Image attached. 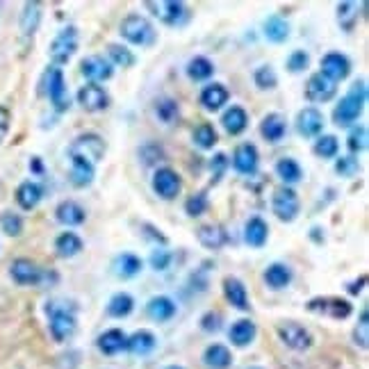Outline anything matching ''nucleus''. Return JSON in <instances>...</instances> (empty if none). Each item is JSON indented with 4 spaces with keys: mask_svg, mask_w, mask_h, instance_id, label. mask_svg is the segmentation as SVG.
I'll list each match as a JSON object with an SVG mask.
<instances>
[{
    "mask_svg": "<svg viewBox=\"0 0 369 369\" xmlns=\"http://www.w3.org/2000/svg\"><path fill=\"white\" fill-rule=\"evenodd\" d=\"M210 208V199L206 192H196L192 194V196L184 201V212H187V217H203Z\"/></svg>",
    "mask_w": 369,
    "mask_h": 369,
    "instance_id": "09e8293b",
    "label": "nucleus"
},
{
    "mask_svg": "<svg viewBox=\"0 0 369 369\" xmlns=\"http://www.w3.org/2000/svg\"><path fill=\"white\" fill-rule=\"evenodd\" d=\"M306 310L312 315H321V317H330L335 321L349 319L354 312L351 301H347L342 297H315L306 303Z\"/></svg>",
    "mask_w": 369,
    "mask_h": 369,
    "instance_id": "6e6552de",
    "label": "nucleus"
},
{
    "mask_svg": "<svg viewBox=\"0 0 369 369\" xmlns=\"http://www.w3.org/2000/svg\"><path fill=\"white\" fill-rule=\"evenodd\" d=\"M71 160V171H69V182L73 187L85 189L89 187L96 178V164H91L85 158H69Z\"/></svg>",
    "mask_w": 369,
    "mask_h": 369,
    "instance_id": "5701e85b",
    "label": "nucleus"
},
{
    "mask_svg": "<svg viewBox=\"0 0 369 369\" xmlns=\"http://www.w3.org/2000/svg\"><path fill=\"white\" fill-rule=\"evenodd\" d=\"M82 248H85V242H82V237L73 233V230H64V233L55 237V253L64 257V260L80 255Z\"/></svg>",
    "mask_w": 369,
    "mask_h": 369,
    "instance_id": "7c9ffc66",
    "label": "nucleus"
},
{
    "mask_svg": "<svg viewBox=\"0 0 369 369\" xmlns=\"http://www.w3.org/2000/svg\"><path fill=\"white\" fill-rule=\"evenodd\" d=\"M260 135L269 144H279L283 137L288 135V121H285V116L279 112H269L260 121Z\"/></svg>",
    "mask_w": 369,
    "mask_h": 369,
    "instance_id": "c85d7f7f",
    "label": "nucleus"
},
{
    "mask_svg": "<svg viewBox=\"0 0 369 369\" xmlns=\"http://www.w3.org/2000/svg\"><path fill=\"white\" fill-rule=\"evenodd\" d=\"M257 335V326L253 324L251 319H237L233 326L228 330V337H230V344H235L239 349L248 347L255 340Z\"/></svg>",
    "mask_w": 369,
    "mask_h": 369,
    "instance_id": "f704fd0d",
    "label": "nucleus"
},
{
    "mask_svg": "<svg viewBox=\"0 0 369 369\" xmlns=\"http://www.w3.org/2000/svg\"><path fill=\"white\" fill-rule=\"evenodd\" d=\"M133 310H135V299L133 294L128 292H116L112 294V299L107 301V315L114 319H123L128 315H133Z\"/></svg>",
    "mask_w": 369,
    "mask_h": 369,
    "instance_id": "4c0bfd02",
    "label": "nucleus"
},
{
    "mask_svg": "<svg viewBox=\"0 0 369 369\" xmlns=\"http://www.w3.org/2000/svg\"><path fill=\"white\" fill-rule=\"evenodd\" d=\"M354 340L361 349L369 347V310L367 308L361 310V319H358V324L354 328Z\"/></svg>",
    "mask_w": 369,
    "mask_h": 369,
    "instance_id": "5fc2aeb1",
    "label": "nucleus"
},
{
    "mask_svg": "<svg viewBox=\"0 0 369 369\" xmlns=\"http://www.w3.org/2000/svg\"><path fill=\"white\" fill-rule=\"evenodd\" d=\"M192 140H194V144H196L201 151H212L217 146V142H219V135H217L215 126H212V123H201V126L194 128Z\"/></svg>",
    "mask_w": 369,
    "mask_h": 369,
    "instance_id": "37998d69",
    "label": "nucleus"
},
{
    "mask_svg": "<svg viewBox=\"0 0 369 369\" xmlns=\"http://www.w3.org/2000/svg\"><path fill=\"white\" fill-rule=\"evenodd\" d=\"M228 167H230V160H228V155H226V153H215V155H212V160H210V173H212V180H210V184H219L221 178L226 176Z\"/></svg>",
    "mask_w": 369,
    "mask_h": 369,
    "instance_id": "864d4df0",
    "label": "nucleus"
},
{
    "mask_svg": "<svg viewBox=\"0 0 369 369\" xmlns=\"http://www.w3.org/2000/svg\"><path fill=\"white\" fill-rule=\"evenodd\" d=\"M55 219H58L62 226L76 228L87 221V210L82 208L78 201H62L60 206L55 208Z\"/></svg>",
    "mask_w": 369,
    "mask_h": 369,
    "instance_id": "b1692460",
    "label": "nucleus"
},
{
    "mask_svg": "<svg viewBox=\"0 0 369 369\" xmlns=\"http://www.w3.org/2000/svg\"><path fill=\"white\" fill-rule=\"evenodd\" d=\"M9 276H12V281L16 285H21V288H36V285H43L48 281H58V274H48L39 267L30 257H16L9 264Z\"/></svg>",
    "mask_w": 369,
    "mask_h": 369,
    "instance_id": "39448f33",
    "label": "nucleus"
},
{
    "mask_svg": "<svg viewBox=\"0 0 369 369\" xmlns=\"http://www.w3.org/2000/svg\"><path fill=\"white\" fill-rule=\"evenodd\" d=\"M251 369H262V367H251Z\"/></svg>",
    "mask_w": 369,
    "mask_h": 369,
    "instance_id": "69168bd1",
    "label": "nucleus"
},
{
    "mask_svg": "<svg viewBox=\"0 0 369 369\" xmlns=\"http://www.w3.org/2000/svg\"><path fill=\"white\" fill-rule=\"evenodd\" d=\"M335 173L342 178H354L361 173V162H358L356 155H340V158H335Z\"/></svg>",
    "mask_w": 369,
    "mask_h": 369,
    "instance_id": "3c124183",
    "label": "nucleus"
},
{
    "mask_svg": "<svg viewBox=\"0 0 369 369\" xmlns=\"http://www.w3.org/2000/svg\"><path fill=\"white\" fill-rule=\"evenodd\" d=\"M262 279H264L267 288H269V290H285L292 283L294 274H292V269L285 262H271L264 269Z\"/></svg>",
    "mask_w": 369,
    "mask_h": 369,
    "instance_id": "72a5a7b5",
    "label": "nucleus"
},
{
    "mask_svg": "<svg viewBox=\"0 0 369 369\" xmlns=\"http://www.w3.org/2000/svg\"><path fill=\"white\" fill-rule=\"evenodd\" d=\"M126 342H128V335L121 328H107L105 333L98 335L96 347L103 356H116V354L126 351Z\"/></svg>",
    "mask_w": 369,
    "mask_h": 369,
    "instance_id": "bb28decb",
    "label": "nucleus"
},
{
    "mask_svg": "<svg viewBox=\"0 0 369 369\" xmlns=\"http://www.w3.org/2000/svg\"><path fill=\"white\" fill-rule=\"evenodd\" d=\"M142 269H144V260L135 253H121V255H116L114 262H112V271L123 281L140 276Z\"/></svg>",
    "mask_w": 369,
    "mask_h": 369,
    "instance_id": "2f4dec72",
    "label": "nucleus"
},
{
    "mask_svg": "<svg viewBox=\"0 0 369 369\" xmlns=\"http://www.w3.org/2000/svg\"><path fill=\"white\" fill-rule=\"evenodd\" d=\"M196 239L208 251H219V248H224L228 244V233L224 230V226L219 224H203L196 228Z\"/></svg>",
    "mask_w": 369,
    "mask_h": 369,
    "instance_id": "4be33fe9",
    "label": "nucleus"
},
{
    "mask_svg": "<svg viewBox=\"0 0 369 369\" xmlns=\"http://www.w3.org/2000/svg\"><path fill=\"white\" fill-rule=\"evenodd\" d=\"M30 171H32V173H36V176H43L46 169H43V162H41V158H36V155H34V158L30 160Z\"/></svg>",
    "mask_w": 369,
    "mask_h": 369,
    "instance_id": "e2e57ef3",
    "label": "nucleus"
},
{
    "mask_svg": "<svg viewBox=\"0 0 369 369\" xmlns=\"http://www.w3.org/2000/svg\"><path fill=\"white\" fill-rule=\"evenodd\" d=\"M140 160L146 164V167H153V164L167 160V151H164L162 144L149 142V144H144L142 149H140Z\"/></svg>",
    "mask_w": 369,
    "mask_h": 369,
    "instance_id": "8fccbe9b",
    "label": "nucleus"
},
{
    "mask_svg": "<svg viewBox=\"0 0 369 369\" xmlns=\"http://www.w3.org/2000/svg\"><path fill=\"white\" fill-rule=\"evenodd\" d=\"M151 187L153 192L158 194V199L162 201H176L182 192V178L176 169L171 167H158L153 173V180H151Z\"/></svg>",
    "mask_w": 369,
    "mask_h": 369,
    "instance_id": "9d476101",
    "label": "nucleus"
},
{
    "mask_svg": "<svg viewBox=\"0 0 369 369\" xmlns=\"http://www.w3.org/2000/svg\"><path fill=\"white\" fill-rule=\"evenodd\" d=\"M39 94L48 96L51 105L55 107V112H67V109L71 107L67 80H64V73H62V69H58V67H48V69L43 71Z\"/></svg>",
    "mask_w": 369,
    "mask_h": 369,
    "instance_id": "20e7f679",
    "label": "nucleus"
},
{
    "mask_svg": "<svg viewBox=\"0 0 369 369\" xmlns=\"http://www.w3.org/2000/svg\"><path fill=\"white\" fill-rule=\"evenodd\" d=\"M285 67H288L290 73H303L310 67V53L308 51L290 53V58H288V62H285Z\"/></svg>",
    "mask_w": 369,
    "mask_h": 369,
    "instance_id": "6e6d98bb",
    "label": "nucleus"
},
{
    "mask_svg": "<svg viewBox=\"0 0 369 369\" xmlns=\"http://www.w3.org/2000/svg\"><path fill=\"white\" fill-rule=\"evenodd\" d=\"M187 76L194 82H208L212 76H215V64H212V60L203 58V55L192 58L187 62Z\"/></svg>",
    "mask_w": 369,
    "mask_h": 369,
    "instance_id": "ea45409f",
    "label": "nucleus"
},
{
    "mask_svg": "<svg viewBox=\"0 0 369 369\" xmlns=\"http://www.w3.org/2000/svg\"><path fill=\"white\" fill-rule=\"evenodd\" d=\"M274 171H276V176L285 182V187H292V184L303 180V169L294 158H281L279 162H276Z\"/></svg>",
    "mask_w": 369,
    "mask_h": 369,
    "instance_id": "e433bc0d",
    "label": "nucleus"
},
{
    "mask_svg": "<svg viewBox=\"0 0 369 369\" xmlns=\"http://www.w3.org/2000/svg\"><path fill=\"white\" fill-rule=\"evenodd\" d=\"M367 103V82L365 80H356L351 89L347 91L335 103L333 107V123L337 128H351L358 123L363 109Z\"/></svg>",
    "mask_w": 369,
    "mask_h": 369,
    "instance_id": "f257e3e1",
    "label": "nucleus"
},
{
    "mask_svg": "<svg viewBox=\"0 0 369 369\" xmlns=\"http://www.w3.org/2000/svg\"><path fill=\"white\" fill-rule=\"evenodd\" d=\"M312 153L321 160H335L340 153V142L335 135H319L312 144Z\"/></svg>",
    "mask_w": 369,
    "mask_h": 369,
    "instance_id": "79ce46f5",
    "label": "nucleus"
},
{
    "mask_svg": "<svg viewBox=\"0 0 369 369\" xmlns=\"http://www.w3.org/2000/svg\"><path fill=\"white\" fill-rule=\"evenodd\" d=\"M153 109H155V116H158L162 123H173V121H178V116H180L178 100H173V98H158Z\"/></svg>",
    "mask_w": 369,
    "mask_h": 369,
    "instance_id": "c03bdc74",
    "label": "nucleus"
},
{
    "mask_svg": "<svg viewBox=\"0 0 369 369\" xmlns=\"http://www.w3.org/2000/svg\"><path fill=\"white\" fill-rule=\"evenodd\" d=\"M221 290H224L226 301L235 310H242V312L251 310V299H248V290L242 283V279H237V276H226V279L221 281Z\"/></svg>",
    "mask_w": 369,
    "mask_h": 369,
    "instance_id": "a211bd4d",
    "label": "nucleus"
},
{
    "mask_svg": "<svg viewBox=\"0 0 369 369\" xmlns=\"http://www.w3.org/2000/svg\"><path fill=\"white\" fill-rule=\"evenodd\" d=\"M271 212L276 219H281L283 224H292L294 219L299 217L301 212V203H299V194L292 187H279L271 196Z\"/></svg>",
    "mask_w": 369,
    "mask_h": 369,
    "instance_id": "9b49d317",
    "label": "nucleus"
},
{
    "mask_svg": "<svg viewBox=\"0 0 369 369\" xmlns=\"http://www.w3.org/2000/svg\"><path fill=\"white\" fill-rule=\"evenodd\" d=\"M358 5L356 3H340L337 5V21L344 27V32H351L358 21Z\"/></svg>",
    "mask_w": 369,
    "mask_h": 369,
    "instance_id": "603ef678",
    "label": "nucleus"
},
{
    "mask_svg": "<svg viewBox=\"0 0 369 369\" xmlns=\"http://www.w3.org/2000/svg\"><path fill=\"white\" fill-rule=\"evenodd\" d=\"M321 76L328 78L330 82H342L347 80L349 76H351V60L347 58L344 53H337V51H330L326 53L324 58H321Z\"/></svg>",
    "mask_w": 369,
    "mask_h": 369,
    "instance_id": "ddd939ff",
    "label": "nucleus"
},
{
    "mask_svg": "<svg viewBox=\"0 0 369 369\" xmlns=\"http://www.w3.org/2000/svg\"><path fill=\"white\" fill-rule=\"evenodd\" d=\"M264 36L271 43H285L290 39V23L283 16H269L264 21Z\"/></svg>",
    "mask_w": 369,
    "mask_h": 369,
    "instance_id": "58836bf2",
    "label": "nucleus"
},
{
    "mask_svg": "<svg viewBox=\"0 0 369 369\" xmlns=\"http://www.w3.org/2000/svg\"><path fill=\"white\" fill-rule=\"evenodd\" d=\"M80 73L89 82L100 85V82H107L114 76V67L107 62V58H103V55H89V58L80 62Z\"/></svg>",
    "mask_w": 369,
    "mask_h": 369,
    "instance_id": "dca6fc26",
    "label": "nucleus"
},
{
    "mask_svg": "<svg viewBox=\"0 0 369 369\" xmlns=\"http://www.w3.org/2000/svg\"><path fill=\"white\" fill-rule=\"evenodd\" d=\"M221 126L230 137H239L248 128V112L239 105H230L224 114H221Z\"/></svg>",
    "mask_w": 369,
    "mask_h": 369,
    "instance_id": "cd10ccee",
    "label": "nucleus"
},
{
    "mask_svg": "<svg viewBox=\"0 0 369 369\" xmlns=\"http://www.w3.org/2000/svg\"><path fill=\"white\" fill-rule=\"evenodd\" d=\"M107 153V142L96 133H82L69 144V158H85L91 164L103 162Z\"/></svg>",
    "mask_w": 369,
    "mask_h": 369,
    "instance_id": "0eeeda50",
    "label": "nucleus"
},
{
    "mask_svg": "<svg viewBox=\"0 0 369 369\" xmlns=\"http://www.w3.org/2000/svg\"><path fill=\"white\" fill-rule=\"evenodd\" d=\"M155 347H158V337H155L151 330L140 328L135 330L133 335H128L126 351H130L133 356H149Z\"/></svg>",
    "mask_w": 369,
    "mask_h": 369,
    "instance_id": "473e14b6",
    "label": "nucleus"
},
{
    "mask_svg": "<svg viewBox=\"0 0 369 369\" xmlns=\"http://www.w3.org/2000/svg\"><path fill=\"white\" fill-rule=\"evenodd\" d=\"M167 369H184V367H180V365H171V367H167Z\"/></svg>",
    "mask_w": 369,
    "mask_h": 369,
    "instance_id": "0e129e2a",
    "label": "nucleus"
},
{
    "mask_svg": "<svg viewBox=\"0 0 369 369\" xmlns=\"http://www.w3.org/2000/svg\"><path fill=\"white\" fill-rule=\"evenodd\" d=\"M269 239V224L262 217H251L244 226V242L251 248H262Z\"/></svg>",
    "mask_w": 369,
    "mask_h": 369,
    "instance_id": "c756f323",
    "label": "nucleus"
},
{
    "mask_svg": "<svg viewBox=\"0 0 369 369\" xmlns=\"http://www.w3.org/2000/svg\"><path fill=\"white\" fill-rule=\"evenodd\" d=\"M119 32L128 43L140 46V48H151L158 41V32H155L153 23L142 14H128L119 25Z\"/></svg>",
    "mask_w": 369,
    "mask_h": 369,
    "instance_id": "7ed1b4c3",
    "label": "nucleus"
},
{
    "mask_svg": "<svg viewBox=\"0 0 369 369\" xmlns=\"http://www.w3.org/2000/svg\"><path fill=\"white\" fill-rule=\"evenodd\" d=\"M23 217L16 215V212H9L5 210L3 215H0V230L7 235V237H18L23 233Z\"/></svg>",
    "mask_w": 369,
    "mask_h": 369,
    "instance_id": "de8ad7c7",
    "label": "nucleus"
},
{
    "mask_svg": "<svg viewBox=\"0 0 369 369\" xmlns=\"http://www.w3.org/2000/svg\"><path fill=\"white\" fill-rule=\"evenodd\" d=\"M337 94V85L335 82H330L328 78H324L321 73H312L306 82V98L308 103H328V100H333Z\"/></svg>",
    "mask_w": 369,
    "mask_h": 369,
    "instance_id": "f3484780",
    "label": "nucleus"
},
{
    "mask_svg": "<svg viewBox=\"0 0 369 369\" xmlns=\"http://www.w3.org/2000/svg\"><path fill=\"white\" fill-rule=\"evenodd\" d=\"M257 167H260V153H257L255 144L251 142H244L235 146L233 151V169L239 173V176H255Z\"/></svg>",
    "mask_w": 369,
    "mask_h": 369,
    "instance_id": "4468645a",
    "label": "nucleus"
},
{
    "mask_svg": "<svg viewBox=\"0 0 369 369\" xmlns=\"http://www.w3.org/2000/svg\"><path fill=\"white\" fill-rule=\"evenodd\" d=\"M276 333H279L281 342L292 349V351H308L315 342V337H312L310 330L299 324V321H281L279 326H276Z\"/></svg>",
    "mask_w": 369,
    "mask_h": 369,
    "instance_id": "1a4fd4ad",
    "label": "nucleus"
},
{
    "mask_svg": "<svg viewBox=\"0 0 369 369\" xmlns=\"http://www.w3.org/2000/svg\"><path fill=\"white\" fill-rule=\"evenodd\" d=\"M201 328L206 330V333H217V330L221 328L219 312H206V315L201 317Z\"/></svg>",
    "mask_w": 369,
    "mask_h": 369,
    "instance_id": "13d9d810",
    "label": "nucleus"
},
{
    "mask_svg": "<svg viewBox=\"0 0 369 369\" xmlns=\"http://www.w3.org/2000/svg\"><path fill=\"white\" fill-rule=\"evenodd\" d=\"M107 58H109L107 62L112 64V67H123V69L135 67L137 62V55L123 43H107Z\"/></svg>",
    "mask_w": 369,
    "mask_h": 369,
    "instance_id": "a19ab883",
    "label": "nucleus"
},
{
    "mask_svg": "<svg viewBox=\"0 0 369 369\" xmlns=\"http://www.w3.org/2000/svg\"><path fill=\"white\" fill-rule=\"evenodd\" d=\"M46 315H48V330L55 342H67V340L73 337V333H76L78 328L76 310L53 301L46 306Z\"/></svg>",
    "mask_w": 369,
    "mask_h": 369,
    "instance_id": "f03ea898",
    "label": "nucleus"
},
{
    "mask_svg": "<svg viewBox=\"0 0 369 369\" xmlns=\"http://www.w3.org/2000/svg\"><path fill=\"white\" fill-rule=\"evenodd\" d=\"M367 144H369V133H367L365 123H356V126L349 128L347 146H349V151H351V155L363 153L367 149Z\"/></svg>",
    "mask_w": 369,
    "mask_h": 369,
    "instance_id": "49530a36",
    "label": "nucleus"
},
{
    "mask_svg": "<svg viewBox=\"0 0 369 369\" xmlns=\"http://www.w3.org/2000/svg\"><path fill=\"white\" fill-rule=\"evenodd\" d=\"M171 260H173V253L167 251V248H160V246H155L151 257H149V262L155 271H167L171 267Z\"/></svg>",
    "mask_w": 369,
    "mask_h": 369,
    "instance_id": "4d7b16f0",
    "label": "nucleus"
},
{
    "mask_svg": "<svg viewBox=\"0 0 369 369\" xmlns=\"http://www.w3.org/2000/svg\"><path fill=\"white\" fill-rule=\"evenodd\" d=\"M78 103L85 112H103L109 107V94L103 85L87 82L78 89Z\"/></svg>",
    "mask_w": 369,
    "mask_h": 369,
    "instance_id": "2eb2a0df",
    "label": "nucleus"
},
{
    "mask_svg": "<svg viewBox=\"0 0 369 369\" xmlns=\"http://www.w3.org/2000/svg\"><path fill=\"white\" fill-rule=\"evenodd\" d=\"M146 7L153 9V16L169 27H180L189 21V9L180 0H162V3H146Z\"/></svg>",
    "mask_w": 369,
    "mask_h": 369,
    "instance_id": "f8f14e48",
    "label": "nucleus"
},
{
    "mask_svg": "<svg viewBox=\"0 0 369 369\" xmlns=\"http://www.w3.org/2000/svg\"><path fill=\"white\" fill-rule=\"evenodd\" d=\"M41 25V3L36 0H30V3L23 5V12L21 18H18V27H21V39L27 43L32 41V36L36 34Z\"/></svg>",
    "mask_w": 369,
    "mask_h": 369,
    "instance_id": "412c9836",
    "label": "nucleus"
},
{
    "mask_svg": "<svg viewBox=\"0 0 369 369\" xmlns=\"http://www.w3.org/2000/svg\"><path fill=\"white\" fill-rule=\"evenodd\" d=\"M142 228H144V230H142L144 237H146V239H151L153 244H160V248H164V246L169 244V239L164 237L155 226H151V224H142Z\"/></svg>",
    "mask_w": 369,
    "mask_h": 369,
    "instance_id": "bf43d9fd",
    "label": "nucleus"
},
{
    "mask_svg": "<svg viewBox=\"0 0 369 369\" xmlns=\"http://www.w3.org/2000/svg\"><path fill=\"white\" fill-rule=\"evenodd\" d=\"M203 363L210 369H228L233 365V354L226 344H210L206 351H203Z\"/></svg>",
    "mask_w": 369,
    "mask_h": 369,
    "instance_id": "c9c22d12",
    "label": "nucleus"
},
{
    "mask_svg": "<svg viewBox=\"0 0 369 369\" xmlns=\"http://www.w3.org/2000/svg\"><path fill=\"white\" fill-rule=\"evenodd\" d=\"M14 196H16L18 208L25 210V212H30V210H34V208L41 203V199H43V187H41L39 182H34V180H23V182L16 187Z\"/></svg>",
    "mask_w": 369,
    "mask_h": 369,
    "instance_id": "a878e982",
    "label": "nucleus"
},
{
    "mask_svg": "<svg viewBox=\"0 0 369 369\" xmlns=\"http://www.w3.org/2000/svg\"><path fill=\"white\" fill-rule=\"evenodd\" d=\"M297 130L301 137H306V140H315V137H319L321 130H324V114L312 105L303 107L297 114Z\"/></svg>",
    "mask_w": 369,
    "mask_h": 369,
    "instance_id": "6ab92c4d",
    "label": "nucleus"
},
{
    "mask_svg": "<svg viewBox=\"0 0 369 369\" xmlns=\"http://www.w3.org/2000/svg\"><path fill=\"white\" fill-rule=\"evenodd\" d=\"M230 100V91L226 85H221V82H210V85L203 87L201 96H199V103L203 105V109H208V112H219V109H224Z\"/></svg>",
    "mask_w": 369,
    "mask_h": 369,
    "instance_id": "aec40b11",
    "label": "nucleus"
},
{
    "mask_svg": "<svg viewBox=\"0 0 369 369\" xmlns=\"http://www.w3.org/2000/svg\"><path fill=\"white\" fill-rule=\"evenodd\" d=\"M253 85L260 91H271V89L279 87V76H276V71H274L271 64H262V67L255 69Z\"/></svg>",
    "mask_w": 369,
    "mask_h": 369,
    "instance_id": "a18cd8bd",
    "label": "nucleus"
},
{
    "mask_svg": "<svg viewBox=\"0 0 369 369\" xmlns=\"http://www.w3.org/2000/svg\"><path fill=\"white\" fill-rule=\"evenodd\" d=\"M365 285H367V276L363 274L361 279H356V281H351V283L347 285V292L354 294V297H358V294H361V292L365 290Z\"/></svg>",
    "mask_w": 369,
    "mask_h": 369,
    "instance_id": "680f3d73",
    "label": "nucleus"
},
{
    "mask_svg": "<svg viewBox=\"0 0 369 369\" xmlns=\"http://www.w3.org/2000/svg\"><path fill=\"white\" fill-rule=\"evenodd\" d=\"M9 126H12V112H9V107L0 105V144H3V140L7 137Z\"/></svg>",
    "mask_w": 369,
    "mask_h": 369,
    "instance_id": "052dcab7",
    "label": "nucleus"
},
{
    "mask_svg": "<svg viewBox=\"0 0 369 369\" xmlns=\"http://www.w3.org/2000/svg\"><path fill=\"white\" fill-rule=\"evenodd\" d=\"M178 312V306L176 301H173L171 297H167V294H158V297L149 299V303H146V315H149L153 321H169L176 317Z\"/></svg>",
    "mask_w": 369,
    "mask_h": 369,
    "instance_id": "393cba45",
    "label": "nucleus"
},
{
    "mask_svg": "<svg viewBox=\"0 0 369 369\" xmlns=\"http://www.w3.org/2000/svg\"><path fill=\"white\" fill-rule=\"evenodd\" d=\"M76 53H78V27H76V25L62 27V30L53 36L51 48H48L53 67L62 69L64 64L71 62V58H73Z\"/></svg>",
    "mask_w": 369,
    "mask_h": 369,
    "instance_id": "423d86ee",
    "label": "nucleus"
}]
</instances>
